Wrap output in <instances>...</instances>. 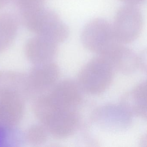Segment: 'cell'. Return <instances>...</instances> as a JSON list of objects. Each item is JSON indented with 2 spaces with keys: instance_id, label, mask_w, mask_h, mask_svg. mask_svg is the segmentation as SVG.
Returning a JSON list of instances; mask_svg holds the SVG:
<instances>
[{
  "instance_id": "9c48e42d",
  "label": "cell",
  "mask_w": 147,
  "mask_h": 147,
  "mask_svg": "<svg viewBox=\"0 0 147 147\" xmlns=\"http://www.w3.org/2000/svg\"><path fill=\"white\" fill-rule=\"evenodd\" d=\"M44 0H21V4L23 8L27 11L26 13L39 10L44 4Z\"/></svg>"
},
{
  "instance_id": "3957f363",
  "label": "cell",
  "mask_w": 147,
  "mask_h": 147,
  "mask_svg": "<svg viewBox=\"0 0 147 147\" xmlns=\"http://www.w3.org/2000/svg\"><path fill=\"white\" fill-rule=\"evenodd\" d=\"M27 14L29 28L40 33L44 38L55 44L67 38L68 27L55 13L40 9Z\"/></svg>"
},
{
  "instance_id": "52a82bcc",
  "label": "cell",
  "mask_w": 147,
  "mask_h": 147,
  "mask_svg": "<svg viewBox=\"0 0 147 147\" xmlns=\"http://www.w3.org/2000/svg\"><path fill=\"white\" fill-rule=\"evenodd\" d=\"M105 57L110 61L114 68H117L123 73L133 71L139 61L136 54L123 45Z\"/></svg>"
},
{
  "instance_id": "8992f818",
  "label": "cell",
  "mask_w": 147,
  "mask_h": 147,
  "mask_svg": "<svg viewBox=\"0 0 147 147\" xmlns=\"http://www.w3.org/2000/svg\"><path fill=\"white\" fill-rule=\"evenodd\" d=\"M79 116L76 109L49 110L47 125L56 137L65 138L73 135L77 129Z\"/></svg>"
},
{
  "instance_id": "7a4b0ae2",
  "label": "cell",
  "mask_w": 147,
  "mask_h": 147,
  "mask_svg": "<svg viewBox=\"0 0 147 147\" xmlns=\"http://www.w3.org/2000/svg\"><path fill=\"white\" fill-rule=\"evenodd\" d=\"M81 41L87 49L105 57L122 45L115 36L112 25L102 18L94 19L86 24Z\"/></svg>"
},
{
  "instance_id": "5b68a950",
  "label": "cell",
  "mask_w": 147,
  "mask_h": 147,
  "mask_svg": "<svg viewBox=\"0 0 147 147\" xmlns=\"http://www.w3.org/2000/svg\"><path fill=\"white\" fill-rule=\"evenodd\" d=\"M80 88L71 80L57 84L48 98L49 110L77 109L82 101Z\"/></svg>"
},
{
  "instance_id": "ba28073f",
  "label": "cell",
  "mask_w": 147,
  "mask_h": 147,
  "mask_svg": "<svg viewBox=\"0 0 147 147\" xmlns=\"http://www.w3.org/2000/svg\"><path fill=\"white\" fill-rule=\"evenodd\" d=\"M130 111L136 115L146 118L147 117V83L143 82L137 86L128 94Z\"/></svg>"
},
{
  "instance_id": "6da1fadb",
  "label": "cell",
  "mask_w": 147,
  "mask_h": 147,
  "mask_svg": "<svg viewBox=\"0 0 147 147\" xmlns=\"http://www.w3.org/2000/svg\"><path fill=\"white\" fill-rule=\"evenodd\" d=\"M114 68L105 57L99 55L89 61L79 72L78 83L80 89L88 94L98 95L111 85Z\"/></svg>"
},
{
  "instance_id": "30bf717a",
  "label": "cell",
  "mask_w": 147,
  "mask_h": 147,
  "mask_svg": "<svg viewBox=\"0 0 147 147\" xmlns=\"http://www.w3.org/2000/svg\"><path fill=\"white\" fill-rule=\"evenodd\" d=\"M145 1V0H120V1L126 5L136 7L142 4Z\"/></svg>"
},
{
  "instance_id": "277c9868",
  "label": "cell",
  "mask_w": 147,
  "mask_h": 147,
  "mask_svg": "<svg viewBox=\"0 0 147 147\" xmlns=\"http://www.w3.org/2000/svg\"><path fill=\"white\" fill-rule=\"evenodd\" d=\"M143 25L140 10L137 7L125 5L118 10L112 26L116 38L123 44L132 42L138 38Z\"/></svg>"
}]
</instances>
